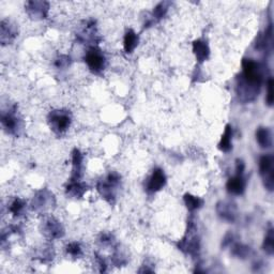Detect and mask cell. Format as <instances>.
<instances>
[{"mask_svg": "<svg viewBox=\"0 0 274 274\" xmlns=\"http://www.w3.org/2000/svg\"><path fill=\"white\" fill-rule=\"evenodd\" d=\"M139 42V38L137 36L136 32L132 29H129L126 32L125 39H123V49L127 54H132L137 47Z\"/></svg>", "mask_w": 274, "mask_h": 274, "instance_id": "cell-16", "label": "cell"}, {"mask_svg": "<svg viewBox=\"0 0 274 274\" xmlns=\"http://www.w3.org/2000/svg\"><path fill=\"white\" fill-rule=\"evenodd\" d=\"M70 64V58L68 56H60L58 59L56 60L55 62V66L58 68V69H61V68H67Z\"/></svg>", "mask_w": 274, "mask_h": 274, "instance_id": "cell-26", "label": "cell"}, {"mask_svg": "<svg viewBox=\"0 0 274 274\" xmlns=\"http://www.w3.org/2000/svg\"><path fill=\"white\" fill-rule=\"evenodd\" d=\"M256 141L262 148H271L272 146V133L270 129L260 127L256 131Z\"/></svg>", "mask_w": 274, "mask_h": 274, "instance_id": "cell-18", "label": "cell"}, {"mask_svg": "<svg viewBox=\"0 0 274 274\" xmlns=\"http://www.w3.org/2000/svg\"><path fill=\"white\" fill-rule=\"evenodd\" d=\"M166 175L162 168L156 167L153 169V172L150 176L147 184H146V190L149 194H155L160 192L163 187L166 184Z\"/></svg>", "mask_w": 274, "mask_h": 274, "instance_id": "cell-6", "label": "cell"}, {"mask_svg": "<svg viewBox=\"0 0 274 274\" xmlns=\"http://www.w3.org/2000/svg\"><path fill=\"white\" fill-rule=\"evenodd\" d=\"M26 208V203L21 199V198H15L12 201L10 207H9V211L14 215V217H21V215L24 213Z\"/></svg>", "mask_w": 274, "mask_h": 274, "instance_id": "cell-21", "label": "cell"}, {"mask_svg": "<svg viewBox=\"0 0 274 274\" xmlns=\"http://www.w3.org/2000/svg\"><path fill=\"white\" fill-rule=\"evenodd\" d=\"M183 200H184V204H185L186 208L192 212L198 210V209H200L204 205L203 199H200L197 196H194V195H192V194H185L183 197Z\"/></svg>", "mask_w": 274, "mask_h": 274, "instance_id": "cell-20", "label": "cell"}, {"mask_svg": "<svg viewBox=\"0 0 274 274\" xmlns=\"http://www.w3.org/2000/svg\"><path fill=\"white\" fill-rule=\"evenodd\" d=\"M168 8H169V2H160L153 10V18L160 21V19H162L167 14Z\"/></svg>", "mask_w": 274, "mask_h": 274, "instance_id": "cell-23", "label": "cell"}, {"mask_svg": "<svg viewBox=\"0 0 274 274\" xmlns=\"http://www.w3.org/2000/svg\"><path fill=\"white\" fill-rule=\"evenodd\" d=\"M219 149L222 152H229L232 149V128L230 125H227L225 127L224 133L221 137V140L219 142Z\"/></svg>", "mask_w": 274, "mask_h": 274, "instance_id": "cell-17", "label": "cell"}, {"mask_svg": "<svg viewBox=\"0 0 274 274\" xmlns=\"http://www.w3.org/2000/svg\"><path fill=\"white\" fill-rule=\"evenodd\" d=\"M193 53L199 63L205 62L210 56V48L203 40H196L193 42Z\"/></svg>", "mask_w": 274, "mask_h": 274, "instance_id": "cell-13", "label": "cell"}, {"mask_svg": "<svg viewBox=\"0 0 274 274\" xmlns=\"http://www.w3.org/2000/svg\"><path fill=\"white\" fill-rule=\"evenodd\" d=\"M85 62L88 69L94 74H100L106 67V58L95 46H91L85 54Z\"/></svg>", "mask_w": 274, "mask_h": 274, "instance_id": "cell-4", "label": "cell"}, {"mask_svg": "<svg viewBox=\"0 0 274 274\" xmlns=\"http://www.w3.org/2000/svg\"><path fill=\"white\" fill-rule=\"evenodd\" d=\"M83 161L84 156L78 149H74L72 152V176L71 179L81 180L83 175Z\"/></svg>", "mask_w": 274, "mask_h": 274, "instance_id": "cell-11", "label": "cell"}, {"mask_svg": "<svg viewBox=\"0 0 274 274\" xmlns=\"http://www.w3.org/2000/svg\"><path fill=\"white\" fill-rule=\"evenodd\" d=\"M274 159L271 154L263 155L259 160V172L267 190L272 192L274 187Z\"/></svg>", "mask_w": 274, "mask_h": 274, "instance_id": "cell-5", "label": "cell"}, {"mask_svg": "<svg viewBox=\"0 0 274 274\" xmlns=\"http://www.w3.org/2000/svg\"><path fill=\"white\" fill-rule=\"evenodd\" d=\"M49 10V3L46 1H27L25 11L32 19L46 18Z\"/></svg>", "mask_w": 274, "mask_h": 274, "instance_id": "cell-7", "label": "cell"}, {"mask_svg": "<svg viewBox=\"0 0 274 274\" xmlns=\"http://www.w3.org/2000/svg\"><path fill=\"white\" fill-rule=\"evenodd\" d=\"M87 190L86 184H84L81 180H74L70 179L69 184L66 187V192L70 196L74 198H80L85 194Z\"/></svg>", "mask_w": 274, "mask_h": 274, "instance_id": "cell-15", "label": "cell"}, {"mask_svg": "<svg viewBox=\"0 0 274 274\" xmlns=\"http://www.w3.org/2000/svg\"><path fill=\"white\" fill-rule=\"evenodd\" d=\"M95 36H96V27H95V22L94 21H89L85 25L84 29L82 32L78 35L80 40L85 41H95Z\"/></svg>", "mask_w": 274, "mask_h": 274, "instance_id": "cell-19", "label": "cell"}, {"mask_svg": "<svg viewBox=\"0 0 274 274\" xmlns=\"http://www.w3.org/2000/svg\"><path fill=\"white\" fill-rule=\"evenodd\" d=\"M264 82L263 68L253 59H243L242 73L238 84V93L243 101H252L258 95V91Z\"/></svg>", "mask_w": 274, "mask_h": 274, "instance_id": "cell-1", "label": "cell"}, {"mask_svg": "<svg viewBox=\"0 0 274 274\" xmlns=\"http://www.w3.org/2000/svg\"><path fill=\"white\" fill-rule=\"evenodd\" d=\"M246 187V180L243 174H236L227 181L226 188L229 194L242 195Z\"/></svg>", "mask_w": 274, "mask_h": 274, "instance_id": "cell-10", "label": "cell"}, {"mask_svg": "<svg viewBox=\"0 0 274 274\" xmlns=\"http://www.w3.org/2000/svg\"><path fill=\"white\" fill-rule=\"evenodd\" d=\"M16 109L15 107L8 113H3L1 115V126L4 131L8 134H17L21 129V125H19V119L15 114Z\"/></svg>", "mask_w": 274, "mask_h": 274, "instance_id": "cell-8", "label": "cell"}, {"mask_svg": "<svg viewBox=\"0 0 274 274\" xmlns=\"http://www.w3.org/2000/svg\"><path fill=\"white\" fill-rule=\"evenodd\" d=\"M217 211L220 217L228 222H233L236 220V207L233 204L230 203H225V201H222V203L218 204Z\"/></svg>", "mask_w": 274, "mask_h": 274, "instance_id": "cell-14", "label": "cell"}, {"mask_svg": "<svg viewBox=\"0 0 274 274\" xmlns=\"http://www.w3.org/2000/svg\"><path fill=\"white\" fill-rule=\"evenodd\" d=\"M43 232L45 236L50 239H59L63 237L64 229L59 221H57L54 218H49L44 222Z\"/></svg>", "mask_w": 274, "mask_h": 274, "instance_id": "cell-9", "label": "cell"}, {"mask_svg": "<svg viewBox=\"0 0 274 274\" xmlns=\"http://www.w3.org/2000/svg\"><path fill=\"white\" fill-rule=\"evenodd\" d=\"M48 122L51 130L57 134L67 132L72 123V116L68 110H53L48 115Z\"/></svg>", "mask_w": 274, "mask_h": 274, "instance_id": "cell-3", "label": "cell"}, {"mask_svg": "<svg viewBox=\"0 0 274 274\" xmlns=\"http://www.w3.org/2000/svg\"><path fill=\"white\" fill-rule=\"evenodd\" d=\"M274 95H273V80L272 77H269L268 83H267V95H266V102L269 106L273 105Z\"/></svg>", "mask_w": 274, "mask_h": 274, "instance_id": "cell-25", "label": "cell"}, {"mask_svg": "<svg viewBox=\"0 0 274 274\" xmlns=\"http://www.w3.org/2000/svg\"><path fill=\"white\" fill-rule=\"evenodd\" d=\"M67 252L73 257H80L83 255V249L80 243L71 242L67 245Z\"/></svg>", "mask_w": 274, "mask_h": 274, "instance_id": "cell-24", "label": "cell"}, {"mask_svg": "<svg viewBox=\"0 0 274 274\" xmlns=\"http://www.w3.org/2000/svg\"><path fill=\"white\" fill-rule=\"evenodd\" d=\"M1 43L4 44H10L15 40L17 37V30L15 25H13L9 21H2L1 22Z\"/></svg>", "mask_w": 274, "mask_h": 274, "instance_id": "cell-12", "label": "cell"}, {"mask_svg": "<svg viewBox=\"0 0 274 274\" xmlns=\"http://www.w3.org/2000/svg\"><path fill=\"white\" fill-rule=\"evenodd\" d=\"M263 247L265 252L268 254V255H273L274 252V237H273V228L267 231V234L264 240Z\"/></svg>", "mask_w": 274, "mask_h": 274, "instance_id": "cell-22", "label": "cell"}, {"mask_svg": "<svg viewBox=\"0 0 274 274\" xmlns=\"http://www.w3.org/2000/svg\"><path fill=\"white\" fill-rule=\"evenodd\" d=\"M120 183V176L117 173H110L106 176V178L101 180L97 183V191L101 196L105 199L107 203L114 204L116 198V187Z\"/></svg>", "mask_w": 274, "mask_h": 274, "instance_id": "cell-2", "label": "cell"}]
</instances>
